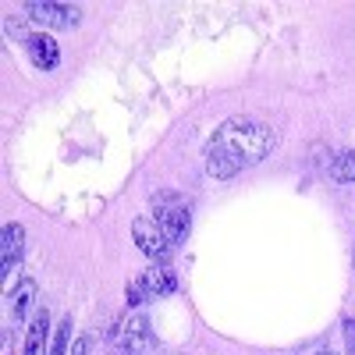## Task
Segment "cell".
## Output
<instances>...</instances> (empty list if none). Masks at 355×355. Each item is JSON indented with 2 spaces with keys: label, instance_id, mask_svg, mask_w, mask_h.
Returning a JSON list of instances; mask_svg holds the SVG:
<instances>
[{
  "label": "cell",
  "instance_id": "cell-1",
  "mask_svg": "<svg viewBox=\"0 0 355 355\" xmlns=\"http://www.w3.org/2000/svg\"><path fill=\"white\" fill-rule=\"evenodd\" d=\"M277 150V132L259 117H227L206 142V171L217 182L239 178L242 171L263 164Z\"/></svg>",
  "mask_w": 355,
  "mask_h": 355
},
{
  "label": "cell",
  "instance_id": "cell-2",
  "mask_svg": "<svg viewBox=\"0 0 355 355\" xmlns=\"http://www.w3.org/2000/svg\"><path fill=\"white\" fill-rule=\"evenodd\" d=\"M153 220L164 227V234L178 245V242H185L189 239V231H192V206L185 196H178V192H157L153 199Z\"/></svg>",
  "mask_w": 355,
  "mask_h": 355
},
{
  "label": "cell",
  "instance_id": "cell-3",
  "mask_svg": "<svg viewBox=\"0 0 355 355\" xmlns=\"http://www.w3.org/2000/svg\"><path fill=\"white\" fill-rule=\"evenodd\" d=\"M178 291V277L171 266H146L142 274H135L128 281V306H142V302H153V299H167V295Z\"/></svg>",
  "mask_w": 355,
  "mask_h": 355
},
{
  "label": "cell",
  "instance_id": "cell-4",
  "mask_svg": "<svg viewBox=\"0 0 355 355\" xmlns=\"http://www.w3.org/2000/svg\"><path fill=\"white\" fill-rule=\"evenodd\" d=\"M150 348V320L142 313L117 320L107 331V355H142Z\"/></svg>",
  "mask_w": 355,
  "mask_h": 355
},
{
  "label": "cell",
  "instance_id": "cell-5",
  "mask_svg": "<svg viewBox=\"0 0 355 355\" xmlns=\"http://www.w3.org/2000/svg\"><path fill=\"white\" fill-rule=\"evenodd\" d=\"M25 15L33 18L36 25H43V28H75L82 21V11L78 8L53 4V0H28Z\"/></svg>",
  "mask_w": 355,
  "mask_h": 355
},
{
  "label": "cell",
  "instance_id": "cell-6",
  "mask_svg": "<svg viewBox=\"0 0 355 355\" xmlns=\"http://www.w3.org/2000/svg\"><path fill=\"white\" fill-rule=\"evenodd\" d=\"M132 239H135V245H139L146 256H153V259H167L171 249H174V242L167 239L164 227H160L153 217H135V220H132Z\"/></svg>",
  "mask_w": 355,
  "mask_h": 355
},
{
  "label": "cell",
  "instance_id": "cell-7",
  "mask_svg": "<svg viewBox=\"0 0 355 355\" xmlns=\"http://www.w3.org/2000/svg\"><path fill=\"white\" fill-rule=\"evenodd\" d=\"M21 46L28 53V61H33L40 71H57V68H61V46H57L53 36L28 33V36H21Z\"/></svg>",
  "mask_w": 355,
  "mask_h": 355
},
{
  "label": "cell",
  "instance_id": "cell-8",
  "mask_svg": "<svg viewBox=\"0 0 355 355\" xmlns=\"http://www.w3.org/2000/svg\"><path fill=\"white\" fill-rule=\"evenodd\" d=\"M36 299H40V284L33 277H21L18 288L11 291V320H15V327H28V313L36 309Z\"/></svg>",
  "mask_w": 355,
  "mask_h": 355
},
{
  "label": "cell",
  "instance_id": "cell-9",
  "mask_svg": "<svg viewBox=\"0 0 355 355\" xmlns=\"http://www.w3.org/2000/svg\"><path fill=\"white\" fill-rule=\"evenodd\" d=\"M25 249V227L21 224H4V234H0V274H11Z\"/></svg>",
  "mask_w": 355,
  "mask_h": 355
},
{
  "label": "cell",
  "instance_id": "cell-10",
  "mask_svg": "<svg viewBox=\"0 0 355 355\" xmlns=\"http://www.w3.org/2000/svg\"><path fill=\"white\" fill-rule=\"evenodd\" d=\"M46 341H50V313L46 306H40L33 313V323L25 327V355H50Z\"/></svg>",
  "mask_w": 355,
  "mask_h": 355
},
{
  "label": "cell",
  "instance_id": "cell-11",
  "mask_svg": "<svg viewBox=\"0 0 355 355\" xmlns=\"http://www.w3.org/2000/svg\"><path fill=\"white\" fill-rule=\"evenodd\" d=\"M68 341H71V316L61 320V327H57V334H53V348H50V355H68Z\"/></svg>",
  "mask_w": 355,
  "mask_h": 355
},
{
  "label": "cell",
  "instance_id": "cell-12",
  "mask_svg": "<svg viewBox=\"0 0 355 355\" xmlns=\"http://www.w3.org/2000/svg\"><path fill=\"white\" fill-rule=\"evenodd\" d=\"M331 174L338 178V182H355V153H341L338 164L331 167Z\"/></svg>",
  "mask_w": 355,
  "mask_h": 355
},
{
  "label": "cell",
  "instance_id": "cell-13",
  "mask_svg": "<svg viewBox=\"0 0 355 355\" xmlns=\"http://www.w3.org/2000/svg\"><path fill=\"white\" fill-rule=\"evenodd\" d=\"M89 352H93V338H89V334H82V338L71 345V355H89Z\"/></svg>",
  "mask_w": 355,
  "mask_h": 355
},
{
  "label": "cell",
  "instance_id": "cell-14",
  "mask_svg": "<svg viewBox=\"0 0 355 355\" xmlns=\"http://www.w3.org/2000/svg\"><path fill=\"white\" fill-rule=\"evenodd\" d=\"M345 348L348 355H355V320H345Z\"/></svg>",
  "mask_w": 355,
  "mask_h": 355
},
{
  "label": "cell",
  "instance_id": "cell-15",
  "mask_svg": "<svg viewBox=\"0 0 355 355\" xmlns=\"http://www.w3.org/2000/svg\"><path fill=\"white\" fill-rule=\"evenodd\" d=\"M316 355H334V352H316Z\"/></svg>",
  "mask_w": 355,
  "mask_h": 355
}]
</instances>
